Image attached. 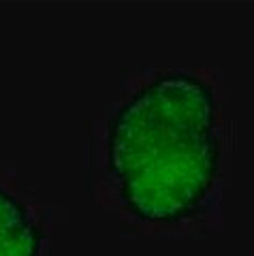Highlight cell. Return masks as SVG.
Returning a JSON list of instances; mask_svg holds the SVG:
<instances>
[{
  "label": "cell",
  "mask_w": 254,
  "mask_h": 256,
  "mask_svg": "<svg viewBox=\"0 0 254 256\" xmlns=\"http://www.w3.org/2000/svg\"><path fill=\"white\" fill-rule=\"evenodd\" d=\"M41 230L26 205L0 188V256H38Z\"/></svg>",
  "instance_id": "obj_2"
},
{
  "label": "cell",
  "mask_w": 254,
  "mask_h": 256,
  "mask_svg": "<svg viewBox=\"0 0 254 256\" xmlns=\"http://www.w3.org/2000/svg\"><path fill=\"white\" fill-rule=\"evenodd\" d=\"M218 164L216 98L199 77L158 75L114 116L109 169L134 218H188L214 186Z\"/></svg>",
  "instance_id": "obj_1"
}]
</instances>
